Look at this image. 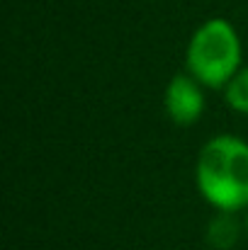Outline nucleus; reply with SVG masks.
Segmentation results:
<instances>
[{
  "label": "nucleus",
  "instance_id": "1",
  "mask_svg": "<svg viewBox=\"0 0 248 250\" xmlns=\"http://www.w3.org/2000/svg\"><path fill=\"white\" fill-rule=\"evenodd\" d=\"M195 185L214 211L248 209V141L234 134L207 139L195 161Z\"/></svg>",
  "mask_w": 248,
  "mask_h": 250
},
{
  "label": "nucleus",
  "instance_id": "2",
  "mask_svg": "<svg viewBox=\"0 0 248 250\" xmlns=\"http://www.w3.org/2000/svg\"><path fill=\"white\" fill-rule=\"evenodd\" d=\"M244 66V44L226 17L204 20L185 49V71L209 90H224Z\"/></svg>",
  "mask_w": 248,
  "mask_h": 250
},
{
  "label": "nucleus",
  "instance_id": "3",
  "mask_svg": "<svg viewBox=\"0 0 248 250\" xmlns=\"http://www.w3.org/2000/svg\"><path fill=\"white\" fill-rule=\"evenodd\" d=\"M207 107L204 85L195 81L187 71L175 73L163 90V109L168 119L178 126H190L202 119Z\"/></svg>",
  "mask_w": 248,
  "mask_h": 250
},
{
  "label": "nucleus",
  "instance_id": "4",
  "mask_svg": "<svg viewBox=\"0 0 248 250\" xmlns=\"http://www.w3.org/2000/svg\"><path fill=\"white\" fill-rule=\"evenodd\" d=\"M239 236H241V224L236 219V214L231 211H217L209 224H207V246L214 250H231L239 243Z\"/></svg>",
  "mask_w": 248,
  "mask_h": 250
},
{
  "label": "nucleus",
  "instance_id": "5",
  "mask_svg": "<svg viewBox=\"0 0 248 250\" xmlns=\"http://www.w3.org/2000/svg\"><path fill=\"white\" fill-rule=\"evenodd\" d=\"M222 95L229 109L248 117V66H241V71L229 81V85L222 90Z\"/></svg>",
  "mask_w": 248,
  "mask_h": 250
},
{
  "label": "nucleus",
  "instance_id": "6",
  "mask_svg": "<svg viewBox=\"0 0 248 250\" xmlns=\"http://www.w3.org/2000/svg\"><path fill=\"white\" fill-rule=\"evenodd\" d=\"M244 226H246V233H248V214H246V221H244Z\"/></svg>",
  "mask_w": 248,
  "mask_h": 250
}]
</instances>
